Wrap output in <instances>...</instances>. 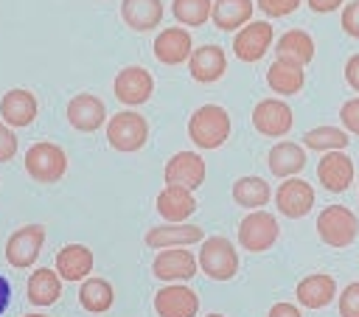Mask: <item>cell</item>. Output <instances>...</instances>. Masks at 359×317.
<instances>
[{
  "instance_id": "1",
  "label": "cell",
  "mask_w": 359,
  "mask_h": 317,
  "mask_svg": "<svg viewBox=\"0 0 359 317\" xmlns=\"http://www.w3.org/2000/svg\"><path fill=\"white\" fill-rule=\"evenodd\" d=\"M188 137L196 149H219L230 137V112L219 104H202L188 118Z\"/></svg>"
},
{
  "instance_id": "2",
  "label": "cell",
  "mask_w": 359,
  "mask_h": 317,
  "mask_svg": "<svg viewBox=\"0 0 359 317\" xmlns=\"http://www.w3.org/2000/svg\"><path fill=\"white\" fill-rule=\"evenodd\" d=\"M199 269L210 281H233L238 275V250L224 236H208L199 247Z\"/></svg>"
},
{
  "instance_id": "3",
  "label": "cell",
  "mask_w": 359,
  "mask_h": 317,
  "mask_svg": "<svg viewBox=\"0 0 359 317\" xmlns=\"http://www.w3.org/2000/svg\"><path fill=\"white\" fill-rule=\"evenodd\" d=\"M146 140H149V121L140 112L123 109L107 121V143L115 151H123V154L140 151L146 146Z\"/></svg>"
},
{
  "instance_id": "4",
  "label": "cell",
  "mask_w": 359,
  "mask_h": 317,
  "mask_svg": "<svg viewBox=\"0 0 359 317\" xmlns=\"http://www.w3.org/2000/svg\"><path fill=\"white\" fill-rule=\"evenodd\" d=\"M317 236L328 247H337V250L351 247L359 236V219L345 205H328L317 216Z\"/></svg>"
},
{
  "instance_id": "5",
  "label": "cell",
  "mask_w": 359,
  "mask_h": 317,
  "mask_svg": "<svg viewBox=\"0 0 359 317\" xmlns=\"http://www.w3.org/2000/svg\"><path fill=\"white\" fill-rule=\"evenodd\" d=\"M25 171L36 182H59L67 171V154L50 140H39L25 151Z\"/></svg>"
},
{
  "instance_id": "6",
  "label": "cell",
  "mask_w": 359,
  "mask_h": 317,
  "mask_svg": "<svg viewBox=\"0 0 359 317\" xmlns=\"http://www.w3.org/2000/svg\"><path fill=\"white\" fill-rule=\"evenodd\" d=\"M280 236V224L272 213H266L264 208L250 210L241 222H238V244L247 252H266Z\"/></svg>"
},
{
  "instance_id": "7",
  "label": "cell",
  "mask_w": 359,
  "mask_h": 317,
  "mask_svg": "<svg viewBox=\"0 0 359 317\" xmlns=\"http://www.w3.org/2000/svg\"><path fill=\"white\" fill-rule=\"evenodd\" d=\"M275 42V28L266 20H250L247 25H241L233 36V53L238 62H261L266 56V50Z\"/></svg>"
},
{
  "instance_id": "8",
  "label": "cell",
  "mask_w": 359,
  "mask_h": 317,
  "mask_svg": "<svg viewBox=\"0 0 359 317\" xmlns=\"http://www.w3.org/2000/svg\"><path fill=\"white\" fill-rule=\"evenodd\" d=\"M45 247V227L42 224H22L6 241V261L14 269H28L36 264Z\"/></svg>"
},
{
  "instance_id": "9",
  "label": "cell",
  "mask_w": 359,
  "mask_h": 317,
  "mask_svg": "<svg viewBox=\"0 0 359 317\" xmlns=\"http://www.w3.org/2000/svg\"><path fill=\"white\" fill-rule=\"evenodd\" d=\"M112 93L123 107H140L154 93V76L140 65L121 67L115 81H112Z\"/></svg>"
},
{
  "instance_id": "10",
  "label": "cell",
  "mask_w": 359,
  "mask_h": 317,
  "mask_svg": "<svg viewBox=\"0 0 359 317\" xmlns=\"http://www.w3.org/2000/svg\"><path fill=\"white\" fill-rule=\"evenodd\" d=\"M196 272H199V261L194 258V252L188 247H165L157 252V258L151 264V275L165 283L191 281Z\"/></svg>"
},
{
  "instance_id": "11",
  "label": "cell",
  "mask_w": 359,
  "mask_h": 317,
  "mask_svg": "<svg viewBox=\"0 0 359 317\" xmlns=\"http://www.w3.org/2000/svg\"><path fill=\"white\" fill-rule=\"evenodd\" d=\"M292 123H294L292 107L280 98H261L252 107V126L264 137H283L289 135Z\"/></svg>"
},
{
  "instance_id": "12",
  "label": "cell",
  "mask_w": 359,
  "mask_h": 317,
  "mask_svg": "<svg viewBox=\"0 0 359 317\" xmlns=\"http://www.w3.org/2000/svg\"><path fill=\"white\" fill-rule=\"evenodd\" d=\"M205 174H208V166L199 151H177L163 168L165 185H182L188 191H196L205 182Z\"/></svg>"
},
{
  "instance_id": "13",
  "label": "cell",
  "mask_w": 359,
  "mask_h": 317,
  "mask_svg": "<svg viewBox=\"0 0 359 317\" xmlns=\"http://www.w3.org/2000/svg\"><path fill=\"white\" fill-rule=\"evenodd\" d=\"M275 208L286 219H303L314 208V188L300 177H286L275 191Z\"/></svg>"
},
{
  "instance_id": "14",
  "label": "cell",
  "mask_w": 359,
  "mask_h": 317,
  "mask_svg": "<svg viewBox=\"0 0 359 317\" xmlns=\"http://www.w3.org/2000/svg\"><path fill=\"white\" fill-rule=\"evenodd\" d=\"M157 317H196L199 314V295L185 283H165L154 295Z\"/></svg>"
},
{
  "instance_id": "15",
  "label": "cell",
  "mask_w": 359,
  "mask_h": 317,
  "mask_svg": "<svg viewBox=\"0 0 359 317\" xmlns=\"http://www.w3.org/2000/svg\"><path fill=\"white\" fill-rule=\"evenodd\" d=\"M39 115V104H36V95L25 87H14V90H6L3 98H0V121H6L11 129H22V126H31Z\"/></svg>"
},
{
  "instance_id": "16",
  "label": "cell",
  "mask_w": 359,
  "mask_h": 317,
  "mask_svg": "<svg viewBox=\"0 0 359 317\" xmlns=\"http://www.w3.org/2000/svg\"><path fill=\"white\" fill-rule=\"evenodd\" d=\"M353 160L345 154V149L339 151H325L317 163V180L328 194H342L351 188L353 182Z\"/></svg>"
},
{
  "instance_id": "17",
  "label": "cell",
  "mask_w": 359,
  "mask_h": 317,
  "mask_svg": "<svg viewBox=\"0 0 359 317\" xmlns=\"http://www.w3.org/2000/svg\"><path fill=\"white\" fill-rule=\"evenodd\" d=\"M188 73L199 84H213L227 73V53L222 45H199L188 56Z\"/></svg>"
},
{
  "instance_id": "18",
  "label": "cell",
  "mask_w": 359,
  "mask_h": 317,
  "mask_svg": "<svg viewBox=\"0 0 359 317\" xmlns=\"http://www.w3.org/2000/svg\"><path fill=\"white\" fill-rule=\"evenodd\" d=\"M67 123L76 132H98L107 123V107L93 93H79L67 101Z\"/></svg>"
},
{
  "instance_id": "19",
  "label": "cell",
  "mask_w": 359,
  "mask_h": 317,
  "mask_svg": "<svg viewBox=\"0 0 359 317\" xmlns=\"http://www.w3.org/2000/svg\"><path fill=\"white\" fill-rule=\"evenodd\" d=\"M191 50H194V39H191V34L182 25L163 28L154 36V59L163 62V65H168V67L188 62Z\"/></svg>"
},
{
  "instance_id": "20",
  "label": "cell",
  "mask_w": 359,
  "mask_h": 317,
  "mask_svg": "<svg viewBox=\"0 0 359 317\" xmlns=\"http://www.w3.org/2000/svg\"><path fill=\"white\" fill-rule=\"evenodd\" d=\"M93 264H95V255L87 244H65L59 252H56V272L62 281H70V283H81L84 278H90L93 272Z\"/></svg>"
},
{
  "instance_id": "21",
  "label": "cell",
  "mask_w": 359,
  "mask_h": 317,
  "mask_svg": "<svg viewBox=\"0 0 359 317\" xmlns=\"http://www.w3.org/2000/svg\"><path fill=\"white\" fill-rule=\"evenodd\" d=\"M205 238V230L199 224H182V222H168L157 224L146 233V247L165 250V247H188Z\"/></svg>"
},
{
  "instance_id": "22",
  "label": "cell",
  "mask_w": 359,
  "mask_h": 317,
  "mask_svg": "<svg viewBox=\"0 0 359 317\" xmlns=\"http://www.w3.org/2000/svg\"><path fill=\"white\" fill-rule=\"evenodd\" d=\"M294 297L306 309H325L337 297V281H334V275H325V272L306 275L294 286Z\"/></svg>"
},
{
  "instance_id": "23",
  "label": "cell",
  "mask_w": 359,
  "mask_h": 317,
  "mask_svg": "<svg viewBox=\"0 0 359 317\" xmlns=\"http://www.w3.org/2000/svg\"><path fill=\"white\" fill-rule=\"evenodd\" d=\"M121 20L137 31H154L163 22V0H121Z\"/></svg>"
},
{
  "instance_id": "24",
  "label": "cell",
  "mask_w": 359,
  "mask_h": 317,
  "mask_svg": "<svg viewBox=\"0 0 359 317\" xmlns=\"http://www.w3.org/2000/svg\"><path fill=\"white\" fill-rule=\"evenodd\" d=\"M266 163H269V171L280 180L286 177H297L303 168H306V149L294 140H280L269 149L266 154Z\"/></svg>"
},
{
  "instance_id": "25",
  "label": "cell",
  "mask_w": 359,
  "mask_h": 317,
  "mask_svg": "<svg viewBox=\"0 0 359 317\" xmlns=\"http://www.w3.org/2000/svg\"><path fill=\"white\" fill-rule=\"evenodd\" d=\"M194 210H196L194 191H188L182 185H165L157 194V213L165 222H185L188 216H194Z\"/></svg>"
},
{
  "instance_id": "26",
  "label": "cell",
  "mask_w": 359,
  "mask_h": 317,
  "mask_svg": "<svg viewBox=\"0 0 359 317\" xmlns=\"http://www.w3.org/2000/svg\"><path fill=\"white\" fill-rule=\"evenodd\" d=\"M25 297H28L31 306H39V309L53 306L62 297V278H59V272L48 269V267L34 269L28 283H25Z\"/></svg>"
},
{
  "instance_id": "27",
  "label": "cell",
  "mask_w": 359,
  "mask_h": 317,
  "mask_svg": "<svg viewBox=\"0 0 359 317\" xmlns=\"http://www.w3.org/2000/svg\"><path fill=\"white\" fill-rule=\"evenodd\" d=\"M266 84H269V90L275 95H294L306 84V70H303V65H294V62H286V59H275L266 67Z\"/></svg>"
},
{
  "instance_id": "28",
  "label": "cell",
  "mask_w": 359,
  "mask_h": 317,
  "mask_svg": "<svg viewBox=\"0 0 359 317\" xmlns=\"http://www.w3.org/2000/svg\"><path fill=\"white\" fill-rule=\"evenodd\" d=\"M275 56L306 67V65L314 59V39H311V34H306L303 28H289V31H283V34L278 36V42H275Z\"/></svg>"
},
{
  "instance_id": "29",
  "label": "cell",
  "mask_w": 359,
  "mask_h": 317,
  "mask_svg": "<svg viewBox=\"0 0 359 317\" xmlns=\"http://www.w3.org/2000/svg\"><path fill=\"white\" fill-rule=\"evenodd\" d=\"M252 0H216L210 8V20L219 31H238L252 20Z\"/></svg>"
},
{
  "instance_id": "30",
  "label": "cell",
  "mask_w": 359,
  "mask_h": 317,
  "mask_svg": "<svg viewBox=\"0 0 359 317\" xmlns=\"http://www.w3.org/2000/svg\"><path fill=\"white\" fill-rule=\"evenodd\" d=\"M79 303L90 314H104L115 303V289L107 278H84L79 286Z\"/></svg>"
},
{
  "instance_id": "31",
  "label": "cell",
  "mask_w": 359,
  "mask_h": 317,
  "mask_svg": "<svg viewBox=\"0 0 359 317\" xmlns=\"http://www.w3.org/2000/svg\"><path fill=\"white\" fill-rule=\"evenodd\" d=\"M272 199V188L266 180L261 177H238L233 182V202L247 208V210H258Z\"/></svg>"
},
{
  "instance_id": "32",
  "label": "cell",
  "mask_w": 359,
  "mask_h": 317,
  "mask_svg": "<svg viewBox=\"0 0 359 317\" xmlns=\"http://www.w3.org/2000/svg\"><path fill=\"white\" fill-rule=\"evenodd\" d=\"M351 143V135L339 126H314L303 135V149H311V151H339Z\"/></svg>"
},
{
  "instance_id": "33",
  "label": "cell",
  "mask_w": 359,
  "mask_h": 317,
  "mask_svg": "<svg viewBox=\"0 0 359 317\" xmlns=\"http://www.w3.org/2000/svg\"><path fill=\"white\" fill-rule=\"evenodd\" d=\"M210 0H174L171 3V14L177 22H182V28H199L210 20Z\"/></svg>"
},
{
  "instance_id": "34",
  "label": "cell",
  "mask_w": 359,
  "mask_h": 317,
  "mask_svg": "<svg viewBox=\"0 0 359 317\" xmlns=\"http://www.w3.org/2000/svg\"><path fill=\"white\" fill-rule=\"evenodd\" d=\"M339 317H359V281L339 292Z\"/></svg>"
},
{
  "instance_id": "35",
  "label": "cell",
  "mask_w": 359,
  "mask_h": 317,
  "mask_svg": "<svg viewBox=\"0 0 359 317\" xmlns=\"http://www.w3.org/2000/svg\"><path fill=\"white\" fill-rule=\"evenodd\" d=\"M339 118H342V129H345V132L359 135V95H356V98H348V101L339 107Z\"/></svg>"
},
{
  "instance_id": "36",
  "label": "cell",
  "mask_w": 359,
  "mask_h": 317,
  "mask_svg": "<svg viewBox=\"0 0 359 317\" xmlns=\"http://www.w3.org/2000/svg\"><path fill=\"white\" fill-rule=\"evenodd\" d=\"M300 0H258V8L266 14V17H286L292 11H297Z\"/></svg>"
},
{
  "instance_id": "37",
  "label": "cell",
  "mask_w": 359,
  "mask_h": 317,
  "mask_svg": "<svg viewBox=\"0 0 359 317\" xmlns=\"http://www.w3.org/2000/svg\"><path fill=\"white\" fill-rule=\"evenodd\" d=\"M14 154H17V135L6 121H0V163H8Z\"/></svg>"
},
{
  "instance_id": "38",
  "label": "cell",
  "mask_w": 359,
  "mask_h": 317,
  "mask_svg": "<svg viewBox=\"0 0 359 317\" xmlns=\"http://www.w3.org/2000/svg\"><path fill=\"white\" fill-rule=\"evenodd\" d=\"M342 31L353 39H359V0H351L342 8Z\"/></svg>"
},
{
  "instance_id": "39",
  "label": "cell",
  "mask_w": 359,
  "mask_h": 317,
  "mask_svg": "<svg viewBox=\"0 0 359 317\" xmlns=\"http://www.w3.org/2000/svg\"><path fill=\"white\" fill-rule=\"evenodd\" d=\"M345 81L351 90L359 93V53H353L348 62H345Z\"/></svg>"
},
{
  "instance_id": "40",
  "label": "cell",
  "mask_w": 359,
  "mask_h": 317,
  "mask_svg": "<svg viewBox=\"0 0 359 317\" xmlns=\"http://www.w3.org/2000/svg\"><path fill=\"white\" fill-rule=\"evenodd\" d=\"M266 317H303V314H300V309L294 303H275Z\"/></svg>"
},
{
  "instance_id": "41",
  "label": "cell",
  "mask_w": 359,
  "mask_h": 317,
  "mask_svg": "<svg viewBox=\"0 0 359 317\" xmlns=\"http://www.w3.org/2000/svg\"><path fill=\"white\" fill-rule=\"evenodd\" d=\"M306 3H309V8L314 14H331V11H337L342 6V0H306Z\"/></svg>"
},
{
  "instance_id": "42",
  "label": "cell",
  "mask_w": 359,
  "mask_h": 317,
  "mask_svg": "<svg viewBox=\"0 0 359 317\" xmlns=\"http://www.w3.org/2000/svg\"><path fill=\"white\" fill-rule=\"evenodd\" d=\"M8 300H11V283L0 275V314L8 309Z\"/></svg>"
},
{
  "instance_id": "43",
  "label": "cell",
  "mask_w": 359,
  "mask_h": 317,
  "mask_svg": "<svg viewBox=\"0 0 359 317\" xmlns=\"http://www.w3.org/2000/svg\"><path fill=\"white\" fill-rule=\"evenodd\" d=\"M25 317H48V314H25Z\"/></svg>"
},
{
  "instance_id": "44",
  "label": "cell",
  "mask_w": 359,
  "mask_h": 317,
  "mask_svg": "<svg viewBox=\"0 0 359 317\" xmlns=\"http://www.w3.org/2000/svg\"><path fill=\"white\" fill-rule=\"evenodd\" d=\"M205 317H224V314H216V311H213V314H205Z\"/></svg>"
},
{
  "instance_id": "45",
  "label": "cell",
  "mask_w": 359,
  "mask_h": 317,
  "mask_svg": "<svg viewBox=\"0 0 359 317\" xmlns=\"http://www.w3.org/2000/svg\"><path fill=\"white\" fill-rule=\"evenodd\" d=\"M356 182H359V180H356Z\"/></svg>"
}]
</instances>
